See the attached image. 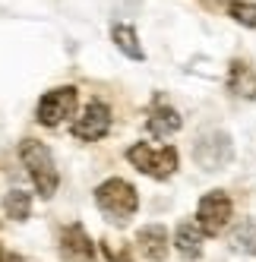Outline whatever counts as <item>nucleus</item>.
<instances>
[{
	"label": "nucleus",
	"instance_id": "f257e3e1",
	"mask_svg": "<svg viewBox=\"0 0 256 262\" xmlns=\"http://www.w3.org/2000/svg\"><path fill=\"white\" fill-rule=\"evenodd\" d=\"M95 205H98V212L108 221H114V224L123 228L139 209V193H136V186L130 180L108 177L104 183H98V190H95Z\"/></svg>",
	"mask_w": 256,
	"mask_h": 262
},
{
	"label": "nucleus",
	"instance_id": "f03ea898",
	"mask_svg": "<svg viewBox=\"0 0 256 262\" xmlns=\"http://www.w3.org/2000/svg\"><path fill=\"white\" fill-rule=\"evenodd\" d=\"M19 158L26 164V171L35 183V190H38L41 199H51L54 193H57V186H60V171H57V164H54V155H51V148L38 139H23L19 142Z\"/></svg>",
	"mask_w": 256,
	"mask_h": 262
},
{
	"label": "nucleus",
	"instance_id": "7ed1b4c3",
	"mask_svg": "<svg viewBox=\"0 0 256 262\" xmlns=\"http://www.w3.org/2000/svg\"><path fill=\"white\" fill-rule=\"evenodd\" d=\"M126 161H130L136 171H142L145 177L152 180H168L174 171H177V148L174 145H161V148H152L149 142H136L126 148Z\"/></svg>",
	"mask_w": 256,
	"mask_h": 262
},
{
	"label": "nucleus",
	"instance_id": "20e7f679",
	"mask_svg": "<svg viewBox=\"0 0 256 262\" xmlns=\"http://www.w3.org/2000/svg\"><path fill=\"white\" fill-rule=\"evenodd\" d=\"M76 89L73 85H57L45 92V95L38 98V107H35V120H38L41 126H60L67 117L76 114Z\"/></svg>",
	"mask_w": 256,
	"mask_h": 262
},
{
	"label": "nucleus",
	"instance_id": "39448f33",
	"mask_svg": "<svg viewBox=\"0 0 256 262\" xmlns=\"http://www.w3.org/2000/svg\"><path fill=\"white\" fill-rule=\"evenodd\" d=\"M193 161L203 167V171H225L234 161V142L228 133L215 129V133L199 136V142L193 145Z\"/></svg>",
	"mask_w": 256,
	"mask_h": 262
},
{
	"label": "nucleus",
	"instance_id": "423d86ee",
	"mask_svg": "<svg viewBox=\"0 0 256 262\" xmlns=\"http://www.w3.org/2000/svg\"><path fill=\"white\" fill-rule=\"evenodd\" d=\"M231 212H234V205H231L228 193L225 190H212V193H206L203 199H199V205H196V224L203 228L206 237H215V234H222L228 228Z\"/></svg>",
	"mask_w": 256,
	"mask_h": 262
},
{
	"label": "nucleus",
	"instance_id": "0eeeda50",
	"mask_svg": "<svg viewBox=\"0 0 256 262\" xmlns=\"http://www.w3.org/2000/svg\"><path fill=\"white\" fill-rule=\"evenodd\" d=\"M111 107H108L104 101H92L86 111H82V117H76V123H73L70 133L82 139V142H98L104 139L108 133H111Z\"/></svg>",
	"mask_w": 256,
	"mask_h": 262
},
{
	"label": "nucleus",
	"instance_id": "6e6552de",
	"mask_svg": "<svg viewBox=\"0 0 256 262\" xmlns=\"http://www.w3.org/2000/svg\"><path fill=\"white\" fill-rule=\"evenodd\" d=\"M60 259L63 262H95V247L89 240L86 228L79 221H73L60 234Z\"/></svg>",
	"mask_w": 256,
	"mask_h": 262
},
{
	"label": "nucleus",
	"instance_id": "1a4fd4ad",
	"mask_svg": "<svg viewBox=\"0 0 256 262\" xmlns=\"http://www.w3.org/2000/svg\"><path fill=\"white\" fill-rule=\"evenodd\" d=\"M184 126V117H180V111L177 107H171V104H164L161 98L152 104V111H149V120H145V129H149V136H155V139H168V136H174L177 129Z\"/></svg>",
	"mask_w": 256,
	"mask_h": 262
},
{
	"label": "nucleus",
	"instance_id": "9d476101",
	"mask_svg": "<svg viewBox=\"0 0 256 262\" xmlns=\"http://www.w3.org/2000/svg\"><path fill=\"white\" fill-rule=\"evenodd\" d=\"M136 247H139V256L152 259V262H161L168 256V231L161 224H145L136 234Z\"/></svg>",
	"mask_w": 256,
	"mask_h": 262
},
{
	"label": "nucleus",
	"instance_id": "9b49d317",
	"mask_svg": "<svg viewBox=\"0 0 256 262\" xmlns=\"http://www.w3.org/2000/svg\"><path fill=\"white\" fill-rule=\"evenodd\" d=\"M228 92L237 95V98H247V101L256 98V70L247 60H231V67H228Z\"/></svg>",
	"mask_w": 256,
	"mask_h": 262
},
{
	"label": "nucleus",
	"instance_id": "f8f14e48",
	"mask_svg": "<svg viewBox=\"0 0 256 262\" xmlns=\"http://www.w3.org/2000/svg\"><path fill=\"white\" fill-rule=\"evenodd\" d=\"M203 228H199L196 221H180L177 224V231H174V247L180 256H187V259H199L203 256Z\"/></svg>",
	"mask_w": 256,
	"mask_h": 262
},
{
	"label": "nucleus",
	"instance_id": "ddd939ff",
	"mask_svg": "<svg viewBox=\"0 0 256 262\" xmlns=\"http://www.w3.org/2000/svg\"><path fill=\"white\" fill-rule=\"evenodd\" d=\"M111 41L114 48L123 54V57H130V60H145V51L139 45V35L130 23H114L111 26Z\"/></svg>",
	"mask_w": 256,
	"mask_h": 262
},
{
	"label": "nucleus",
	"instance_id": "4468645a",
	"mask_svg": "<svg viewBox=\"0 0 256 262\" xmlns=\"http://www.w3.org/2000/svg\"><path fill=\"white\" fill-rule=\"evenodd\" d=\"M4 212L13 221H29V215H32V193H26V190H10L4 196Z\"/></svg>",
	"mask_w": 256,
	"mask_h": 262
},
{
	"label": "nucleus",
	"instance_id": "2eb2a0df",
	"mask_svg": "<svg viewBox=\"0 0 256 262\" xmlns=\"http://www.w3.org/2000/svg\"><path fill=\"white\" fill-rule=\"evenodd\" d=\"M228 16L234 23L247 26V29H256V4H250V0H231V4H228Z\"/></svg>",
	"mask_w": 256,
	"mask_h": 262
},
{
	"label": "nucleus",
	"instance_id": "dca6fc26",
	"mask_svg": "<svg viewBox=\"0 0 256 262\" xmlns=\"http://www.w3.org/2000/svg\"><path fill=\"white\" fill-rule=\"evenodd\" d=\"M234 250L256 256V221H244L241 228L234 231Z\"/></svg>",
	"mask_w": 256,
	"mask_h": 262
},
{
	"label": "nucleus",
	"instance_id": "f3484780",
	"mask_svg": "<svg viewBox=\"0 0 256 262\" xmlns=\"http://www.w3.org/2000/svg\"><path fill=\"white\" fill-rule=\"evenodd\" d=\"M101 253H104L108 262H133L130 253H126V250H114V243H108V240H101Z\"/></svg>",
	"mask_w": 256,
	"mask_h": 262
},
{
	"label": "nucleus",
	"instance_id": "a211bd4d",
	"mask_svg": "<svg viewBox=\"0 0 256 262\" xmlns=\"http://www.w3.org/2000/svg\"><path fill=\"white\" fill-rule=\"evenodd\" d=\"M7 262H26L23 256H7Z\"/></svg>",
	"mask_w": 256,
	"mask_h": 262
},
{
	"label": "nucleus",
	"instance_id": "6ab92c4d",
	"mask_svg": "<svg viewBox=\"0 0 256 262\" xmlns=\"http://www.w3.org/2000/svg\"><path fill=\"white\" fill-rule=\"evenodd\" d=\"M0 262H7V256H4V250H0Z\"/></svg>",
	"mask_w": 256,
	"mask_h": 262
}]
</instances>
